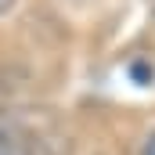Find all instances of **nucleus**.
Masks as SVG:
<instances>
[{
  "label": "nucleus",
  "mask_w": 155,
  "mask_h": 155,
  "mask_svg": "<svg viewBox=\"0 0 155 155\" xmlns=\"http://www.w3.org/2000/svg\"><path fill=\"white\" fill-rule=\"evenodd\" d=\"M126 72H130V79H134L137 87H148V83L155 79V65H148V61H141V58H137V61H130V65H126Z\"/></svg>",
  "instance_id": "1"
},
{
  "label": "nucleus",
  "mask_w": 155,
  "mask_h": 155,
  "mask_svg": "<svg viewBox=\"0 0 155 155\" xmlns=\"http://www.w3.org/2000/svg\"><path fill=\"white\" fill-rule=\"evenodd\" d=\"M141 155H155V126L144 134V144H141Z\"/></svg>",
  "instance_id": "2"
},
{
  "label": "nucleus",
  "mask_w": 155,
  "mask_h": 155,
  "mask_svg": "<svg viewBox=\"0 0 155 155\" xmlns=\"http://www.w3.org/2000/svg\"><path fill=\"white\" fill-rule=\"evenodd\" d=\"M11 4H15V0H0V15H4V11H7Z\"/></svg>",
  "instance_id": "3"
}]
</instances>
